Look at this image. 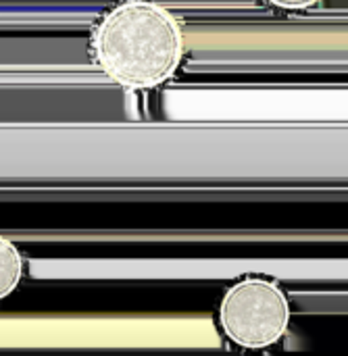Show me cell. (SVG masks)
I'll return each instance as SVG.
<instances>
[{
    "mask_svg": "<svg viewBox=\"0 0 348 356\" xmlns=\"http://www.w3.org/2000/svg\"><path fill=\"white\" fill-rule=\"evenodd\" d=\"M92 63L123 90H152L184 60V29L157 0H119L90 29Z\"/></svg>",
    "mask_w": 348,
    "mask_h": 356,
    "instance_id": "6da1fadb",
    "label": "cell"
},
{
    "mask_svg": "<svg viewBox=\"0 0 348 356\" xmlns=\"http://www.w3.org/2000/svg\"><path fill=\"white\" fill-rule=\"evenodd\" d=\"M290 300L280 284L265 277H242L232 284L217 311L223 336L246 350L278 344L290 325Z\"/></svg>",
    "mask_w": 348,
    "mask_h": 356,
    "instance_id": "7a4b0ae2",
    "label": "cell"
},
{
    "mask_svg": "<svg viewBox=\"0 0 348 356\" xmlns=\"http://www.w3.org/2000/svg\"><path fill=\"white\" fill-rule=\"evenodd\" d=\"M23 277V257L19 248L0 236V300L13 294Z\"/></svg>",
    "mask_w": 348,
    "mask_h": 356,
    "instance_id": "3957f363",
    "label": "cell"
},
{
    "mask_svg": "<svg viewBox=\"0 0 348 356\" xmlns=\"http://www.w3.org/2000/svg\"><path fill=\"white\" fill-rule=\"evenodd\" d=\"M265 2H269L278 8H284V10H303V8L315 6L322 0H265Z\"/></svg>",
    "mask_w": 348,
    "mask_h": 356,
    "instance_id": "277c9868",
    "label": "cell"
}]
</instances>
